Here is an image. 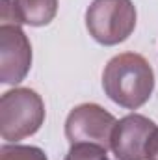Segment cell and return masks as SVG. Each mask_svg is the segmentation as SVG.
Instances as JSON below:
<instances>
[{
    "instance_id": "6da1fadb",
    "label": "cell",
    "mask_w": 158,
    "mask_h": 160,
    "mask_svg": "<svg viewBox=\"0 0 158 160\" xmlns=\"http://www.w3.org/2000/svg\"><path fill=\"white\" fill-rule=\"evenodd\" d=\"M102 89L112 102L126 110H138L155 91V71L141 54H117L104 67Z\"/></svg>"
},
{
    "instance_id": "7a4b0ae2",
    "label": "cell",
    "mask_w": 158,
    "mask_h": 160,
    "mask_svg": "<svg viewBox=\"0 0 158 160\" xmlns=\"http://www.w3.org/2000/svg\"><path fill=\"white\" fill-rule=\"evenodd\" d=\"M45 123V102L30 88H13L0 97V136L17 143L34 136Z\"/></svg>"
},
{
    "instance_id": "3957f363",
    "label": "cell",
    "mask_w": 158,
    "mask_h": 160,
    "mask_svg": "<svg viewBox=\"0 0 158 160\" xmlns=\"http://www.w3.org/2000/svg\"><path fill=\"white\" fill-rule=\"evenodd\" d=\"M138 13L132 0H93L86 11L89 36L104 47L126 41L136 28Z\"/></svg>"
},
{
    "instance_id": "277c9868",
    "label": "cell",
    "mask_w": 158,
    "mask_h": 160,
    "mask_svg": "<svg viewBox=\"0 0 158 160\" xmlns=\"http://www.w3.org/2000/svg\"><path fill=\"white\" fill-rule=\"evenodd\" d=\"M117 119L101 104L84 102L75 106L65 119V138L71 145L91 143L110 149Z\"/></svg>"
},
{
    "instance_id": "5b68a950",
    "label": "cell",
    "mask_w": 158,
    "mask_h": 160,
    "mask_svg": "<svg viewBox=\"0 0 158 160\" xmlns=\"http://www.w3.org/2000/svg\"><path fill=\"white\" fill-rule=\"evenodd\" d=\"M32 67V45L21 24H0V82L15 86Z\"/></svg>"
},
{
    "instance_id": "8992f818",
    "label": "cell",
    "mask_w": 158,
    "mask_h": 160,
    "mask_svg": "<svg viewBox=\"0 0 158 160\" xmlns=\"http://www.w3.org/2000/svg\"><path fill=\"white\" fill-rule=\"evenodd\" d=\"M156 128V123L141 114H128L121 118L112 134L116 160H147V145Z\"/></svg>"
},
{
    "instance_id": "52a82bcc",
    "label": "cell",
    "mask_w": 158,
    "mask_h": 160,
    "mask_svg": "<svg viewBox=\"0 0 158 160\" xmlns=\"http://www.w3.org/2000/svg\"><path fill=\"white\" fill-rule=\"evenodd\" d=\"M19 24L47 26L58 13V0H13Z\"/></svg>"
},
{
    "instance_id": "ba28073f",
    "label": "cell",
    "mask_w": 158,
    "mask_h": 160,
    "mask_svg": "<svg viewBox=\"0 0 158 160\" xmlns=\"http://www.w3.org/2000/svg\"><path fill=\"white\" fill-rule=\"evenodd\" d=\"M0 160H48L45 151L36 145L6 143L0 147Z\"/></svg>"
},
{
    "instance_id": "9c48e42d",
    "label": "cell",
    "mask_w": 158,
    "mask_h": 160,
    "mask_svg": "<svg viewBox=\"0 0 158 160\" xmlns=\"http://www.w3.org/2000/svg\"><path fill=\"white\" fill-rule=\"evenodd\" d=\"M63 160H110L108 149L91 143H75L69 147Z\"/></svg>"
},
{
    "instance_id": "30bf717a",
    "label": "cell",
    "mask_w": 158,
    "mask_h": 160,
    "mask_svg": "<svg viewBox=\"0 0 158 160\" xmlns=\"http://www.w3.org/2000/svg\"><path fill=\"white\" fill-rule=\"evenodd\" d=\"M147 160H158V127L155 128L147 145Z\"/></svg>"
}]
</instances>
